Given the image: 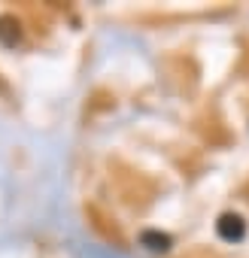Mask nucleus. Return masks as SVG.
<instances>
[{
	"label": "nucleus",
	"mask_w": 249,
	"mask_h": 258,
	"mask_svg": "<svg viewBox=\"0 0 249 258\" xmlns=\"http://www.w3.org/2000/svg\"><path fill=\"white\" fill-rule=\"evenodd\" d=\"M216 231H219L222 240L237 243V240H243V234H246V222H243L237 213H225V216L216 222Z\"/></svg>",
	"instance_id": "nucleus-1"
},
{
	"label": "nucleus",
	"mask_w": 249,
	"mask_h": 258,
	"mask_svg": "<svg viewBox=\"0 0 249 258\" xmlns=\"http://www.w3.org/2000/svg\"><path fill=\"white\" fill-rule=\"evenodd\" d=\"M19 40H22V28H19V22L10 19V16H4V19H0V43L13 49Z\"/></svg>",
	"instance_id": "nucleus-2"
},
{
	"label": "nucleus",
	"mask_w": 249,
	"mask_h": 258,
	"mask_svg": "<svg viewBox=\"0 0 249 258\" xmlns=\"http://www.w3.org/2000/svg\"><path fill=\"white\" fill-rule=\"evenodd\" d=\"M143 246L146 249H152V252H164V249H170V237L167 234H158V231H143Z\"/></svg>",
	"instance_id": "nucleus-3"
}]
</instances>
